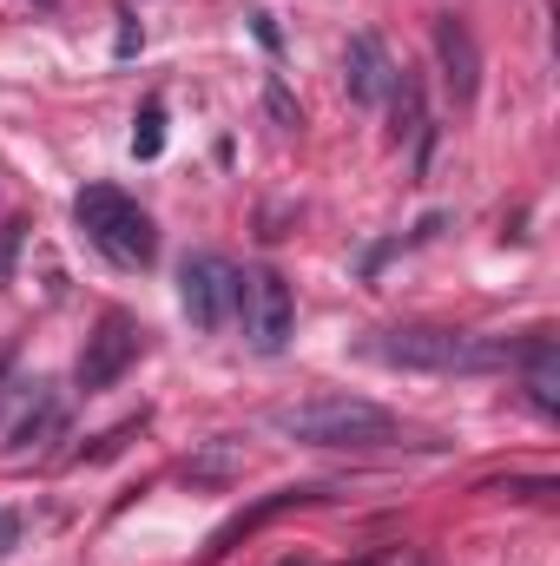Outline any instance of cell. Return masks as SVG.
<instances>
[{
  "label": "cell",
  "instance_id": "cell-1",
  "mask_svg": "<svg viewBox=\"0 0 560 566\" xmlns=\"http://www.w3.org/2000/svg\"><path fill=\"white\" fill-rule=\"evenodd\" d=\"M363 356H376L390 369H416V376H488V369H515L521 343L442 329V323H403V329H376L363 343Z\"/></svg>",
  "mask_w": 560,
  "mask_h": 566
},
{
  "label": "cell",
  "instance_id": "cell-2",
  "mask_svg": "<svg viewBox=\"0 0 560 566\" xmlns=\"http://www.w3.org/2000/svg\"><path fill=\"white\" fill-rule=\"evenodd\" d=\"M271 428L303 448H383V441H396V416L370 396H310V402L271 409Z\"/></svg>",
  "mask_w": 560,
  "mask_h": 566
},
{
  "label": "cell",
  "instance_id": "cell-3",
  "mask_svg": "<svg viewBox=\"0 0 560 566\" xmlns=\"http://www.w3.org/2000/svg\"><path fill=\"white\" fill-rule=\"evenodd\" d=\"M73 218H80V231L93 238V251H106L120 271H145V264L158 258V224L145 218L120 185H86V191L73 198Z\"/></svg>",
  "mask_w": 560,
  "mask_h": 566
},
{
  "label": "cell",
  "instance_id": "cell-4",
  "mask_svg": "<svg viewBox=\"0 0 560 566\" xmlns=\"http://www.w3.org/2000/svg\"><path fill=\"white\" fill-rule=\"evenodd\" d=\"M178 303H185V316H191L198 329H225V323L238 316V303H245L238 264L218 258V251H191V258L178 264Z\"/></svg>",
  "mask_w": 560,
  "mask_h": 566
},
{
  "label": "cell",
  "instance_id": "cell-5",
  "mask_svg": "<svg viewBox=\"0 0 560 566\" xmlns=\"http://www.w3.org/2000/svg\"><path fill=\"white\" fill-rule=\"evenodd\" d=\"M145 349V329L139 316H126V310H106L100 323H93V336H86V349H80V363H73V382L86 389V396H100V389H113L133 363H139Z\"/></svg>",
  "mask_w": 560,
  "mask_h": 566
},
{
  "label": "cell",
  "instance_id": "cell-6",
  "mask_svg": "<svg viewBox=\"0 0 560 566\" xmlns=\"http://www.w3.org/2000/svg\"><path fill=\"white\" fill-rule=\"evenodd\" d=\"M238 310H245V336H251L258 356H278L290 343V329H297V296H290V283L278 271H251Z\"/></svg>",
  "mask_w": 560,
  "mask_h": 566
},
{
  "label": "cell",
  "instance_id": "cell-7",
  "mask_svg": "<svg viewBox=\"0 0 560 566\" xmlns=\"http://www.w3.org/2000/svg\"><path fill=\"white\" fill-rule=\"evenodd\" d=\"M428 40H435V66H442V80H448L455 106H475V93H481V46H475L468 20L442 13V20L428 27Z\"/></svg>",
  "mask_w": 560,
  "mask_h": 566
},
{
  "label": "cell",
  "instance_id": "cell-8",
  "mask_svg": "<svg viewBox=\"0 0 560 566\" xmlns=\"http://www.w3.org/2000/svg\"><path fill=\"white\" fill-rule=\"evenodd\" d=\"M343 86H350L356 106H383V99H390L396 60H390V46H383L376 33H356V40L343 46Z\"/></svg>",
  "mask_w": 560,
  "mask_h": 566
},
{
  "label": "cell",
  "instance_id": "cell-9",
  "mask_svg": "<svg viewBox=\"0 0 560 566\" xmlns=\"http://www.w3.org/2000/svg\"><path fill=\"white\" fill-rule=\"evenodd\" d=\"M66 428V402L46 389V382H33V402L13 416V428H7V454H40L53 434Z\"/></svg>",
  "mask_w": 560,
  "mask_h": 566
},
{
  "label": "cell",
  "instance_id": "cell-10",
  "mask_svg": "<svg viewBox=\"0 0 560 566\" xmlns=\"http://www.w3.org/2000/svg\"><path fill=\"white\" fill-rule=\"evenodd\" d=\"M515 369H521V382H528V402H535L541 416H560V349H554V336H528L521 356H515Z\"/></svg>",
  "mask_w": 560,
  "mask_h": 566
},
{
  "label": "cell",
  "instance_id": "cell-11",
  "mask_svg": "<svg viewBox=\"0 0 560 566\" xmlns=\"http://www.w3.org/2000/svg\"><path fill=\"white\" fill-rule=\"evenodd\" d=\"M396 113V139H416V158H428V119H422V80L409 66H396V86L383 99Z\"/></svg>",
  "mask_w": 560,
  "mask_h": 566
},
{
  "label": "cell",
  "instance_id": "cell-12",
  "mask_svg": "<svg viewBox=\"0 0 560 566\" xmlns=\"http://www.w3.org/2000/svg\"><path fill=\"white\" fill-rule=\"evenodd\" d=\"M165 151V106L158 99H145V113H139V126H133V158H158Z\"/></svg>",
  "mask_w": 560,
  "mask_h": 566
},
{
  "label": "cell",
  "instance_id": "cell-13",
  "mask_svg": "<svg viewBox=\"0 0 560 566\" xmlns=\"http://www.w3.org/2000/svg\"><path fill=\"white\" fill-rule=\"evenodd\" d=\"M231 468H245V448H238V441H218L211 454H198V461H191V474H198V481H218V474H231Z\"/></svg>",
  "mask_w": 560,
  "mask_h": 566
},
{
  "label": "cell",
  "instance_id": "cell-14",
  "mask_svg": "<svg viewBox=\"0 0 560 566\" xmlns=\"http://www.w3.org/2000/svg\"><path fill=\"white\" fill-rule=\"evenodd\" d=\"M265 106H271V119H278L283 133H297V126H303V119H297V106H290V93H283V80L265 86Z\"/></svg>",
  "mask_w": 560,
  "mask_h": 566
},
{
  "label": "cell",
  "instance_id": "cell-15",
  "mask_svg": "<svg viewBox=\"0 0 560 566\" xmlns=\"http://www.w3.org/2000/svg\"><path fill=\"white\" fill-rule=\"evenodd\" d=\"M13 547H20V514H13V507H0V560H7Z\"/></svg>",
  "mask_w": 560,
  "mask_h": 566
},
{
  "label": "cell",
  "instance_id": "cell-16",
  "mask_svg": "<svg viewBox=\"0 0 560 566\" xmlns=\"http://www.w3.org/2000/svg\"><path fill=\"white\" fill-rule=\"evenodd\" d=\"M139 53V27H133V13H126V27H120V60H133Z\"/></svg>",
  "mask_w": 560,
  "mask_h": 566
},
{
  "label": "cell",
  "instance_id": "cell-17",
  "mask_svg": "<svg viewBox=\"0 0 560 566\" xmlns=\"http://www.w3.org/2000/svg\"><path fill=\"white\" fill-rule=\"evenodd\" d=\"M7 396H13V369L0 363V402H7Z\"/></svg>",
  "mask_w": 560,
  "mask_h": 566
},
{
  "label": "cell",
  "instance_id": "cell-18",
  "mask_svg": "<svg viewBox=\"0 0 560 566\" xmlns=\"http://www.w3.org/2000/svg\"><path fill=\"white\" fill-rule=\"evenodd\" d=\"M409 566H435V560H409Z\"/></svg>",
  "mask_w": 560,
  "mask_h": 566
},
{
  "label": "cell",
  "instance_id": "cell-19",
  "mask_svg": "<svg viewBox=\"0 0 560 566\" xmlns=\"http://www.w3.org/2000/svg\"><path fill=\"white\" fill-rule=\"evenodd\" d=\"M40 7H53V0H40Z\"/></svg>",
  "mask_w": 560,
  "mask_h": 566
}]
</instances>
